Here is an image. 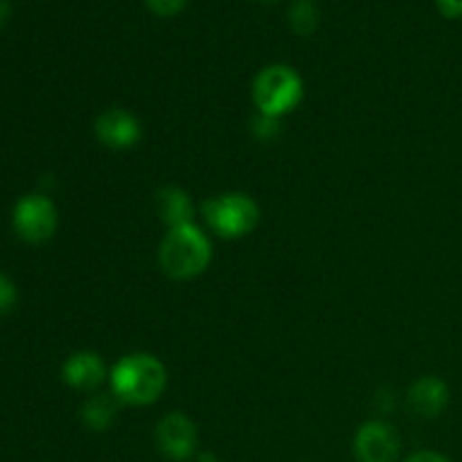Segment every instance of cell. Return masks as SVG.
<instances>
[{
  "mask_svg": "<svg viewBox=\"0 0 462 462\" xmlns=\"http://www.w3.org/2000/svg\"><path fill=\"white\" fill-rule=\"evenodd\" d=\"M262 3H273V0H262Z\"/></svg>",
  "mask_w": 462,
  "mask_h": 462,
  "instance_id": "cell-20",
  "label": "cell"
},
{
  "mask_svg": "<svg viewBox=\"0 0 462 462\" xmlns=\"http://www.w3.org/2000/svg\"><path fill=\"white\" fill-rule=\"evenodd\" d=\"M162 273L174 280H192L212 262V244L194 224L176 226L165 235L158 251Z\"/></svg>",
  "mask_w": 462,
  "mask_h": 462,
  "instance_id": "cell-2",
  "label": "cell"
},
{
  "mask_svg": "<svg viewBox=\"0 0 462 462\" xmlns=\"http://www.w3.org/2000/svg\"><path fill=\"white\" fill-rule=\"evenodd\" d=\"M436 5L445 18H462V0H436Z\"/></svg>",
  "mask_w": 462,
  "mask_h": 462,
  "instance_id": "cell-17",
  "label": "cell"
},
{
  "mask_svg": "<svg viewBox=\"0 0 462 462\" xmlns=\"http://www.w3.org/2000/svg\"><path fill=\"white\" fill-rule=\"evenodd\" d=\"M406 404L418 418H438L449 404V388L438 377H420L406 393Z\"/></svg>",
  "mask_w": 462,
  "mask_h": 462,
  "instance_id": "cell-9",
  "label": "cell"
},
{
  "mask_svg": "<svg viewBox=\"0 0 462 462\" xmlns=\"http://www.w3.org/2000/svg\"><path fill=\"white\" fill-rule=\"evenodd\" d=\"M156 203L158 217H161L170 228L192 224L194 203L185 189L176 188V185H165V188L156 194Z\"/></svg>",
  "mask_w": 462,
  "mask_h": 462,
  "instance_id": "cell-11",
  "label": "cell"
},
{
  "mask_svg": "<svg viewBox=\"0 0 462 462\" xmlns=\"http://www.w3.org/2000/svg\"><path fill=\"white\" fill-rule=\"evenodd\" d=\"M14 302H16V289H14L12 280L0 273V314L12 310Z\"/></svg>",
  "mask_w": 462,
  "mask_h": 462,
  "instance_id": "cell-16",
  "label": "cell"
},
{
  "mask_svg": "<svg viewBox=\"0 0 462 462\" xmlns=\"http://www.w3.org/2000/svg\"><path fill=\"white\" fill-rule=\"evenodd\" d=\"M280 125H278V117H269V116H262L255 120V125H253V134L257 135V138L262 140H271L275 138V134H278Z\"/></svg>",
  "mask_w": 462,
  "mask_h": 462,
  "instance_id": "cell-15",
  "label": "cell"
},
{
  "mask_svg": "<svg viewBox=\"0 0 462 462\" xmlns=\"http://www.w3.org/2000/svg\"><path fill=\"white\" fill-rule=\"evenodd\" d=\"M302 95H305V86H302L300 75L282 63L262 68L253 81V99L262 116H287L300 104Z\"/></svg>",
  "mask_w": 462,
  "mask_h": 462,
  "instance_id": "cell-3",
  "label": "cell"
},
{
  "mask_svg": "<svg viewBox=\"0 0 462 462\" xmlns=\"http://www.w3.org/2000/svg\"><path fill=\"white\" fill-rule=\"evenodd\" d=\"M116 413L117 406L116 402H113V397L95 395L90 397L84 404V409H81V420H84L86 427L93 429V431H104V429H108L113 424Z\"/></svg>",
  "mask_w": 462,
  "mask_h": 462,
  "instance_id": "cell-12",
  "label": "cell"
},
{
  "mask_svg": "<svg viewBox=\"0 0 462 462\" xmlns=\"http://www.w3.org/2000/svg\"><path fill=\"white\" fill-rule=\"evenodd\" d=\"M95 135L102 144L111 149H129L143 135V126H140L138 117L134 113L125 111V108H106L95 120Z\"/></svg>",
  "mask_w": 462,
  "mask_h": 462,
  "instance_id": "cell-8",
  "label": "cell"
},
{
  "mask_svg": "<svg viewBox=\"0 0 462 462\" xmlns=\"http://www.w3.org/2000/svg\"><path fill=\"white\" fill-rule=\"evenodd\" d=\"M355 456L359 462H395L400 456V438L386 422L364 424L355 436Z\"/></svg>",
  "mask_w": 462,
  "mask_h": 462,
  "instance_id": "cell-7",
  "label": "cell"
},
{
  "mask_svg": "<svg viewBox=\"0 0 462 462\" xmlns=\"http://www.w3.org/2000/svg\"><path fill=\"white\" fill-rule=\"evenodd\" d=\"M156 16H176L188 7L189 0H144Z\"/></svg>",
  "mask_w": 462,
  "mask_h": 462,
  "instance_id": "cell-14",
  "label": "cell"
},
{
  "mask_svg": "<svg viewBox=\"0 0 462 462\" xmlns=\"http://www.w3.org/2000/svg\"><path fill=\"white\" fill-rule=\"evenodd\" d=\"M203 217L215 235L224 239H239L255 230L260 221V208L248 194L228 192L208 199L203 203Z\"/></svg>",
  "mask_w": 462,
  "mask_h": 462,
  "instance_id": "cell-4",
  "label": "cell"
},
{
  "mask_svg": "<svg viewBox=\"0 0 462 462\" xmlns=\"http://www.w3.org/2000/svg\"><path fill=\"white\" fill-rule=\"evenodd\" d=\"M320 12L316 7L314 0H296L289 9V23H291V30L300 36L314 34L316 27H319Z\"/></svg>",
  "mask_w": 462,
  "mask_h": 462,
  "instance_id": "cell-13",
  "label": "cell"
},
{
  "mask_svg": "<svg viewBox=\"0 0 462 462\" xmlns=\"http://www.w3.org/2000/svg\"><path fill=\"white\" fill-rule=\"evenodd\" d=\"M404 462H451V460L445 458L442 454H436V451H418V454L409 456Z\"/></svg>",
  "mask_w": 462,
  "mask_h": 462,
  "instance_id": "cell-18",
  "label": "cell"
},
{
  "mask_svg": "<svg viewBox=\"0 0 462 462\" xmlns=\"http://www.w3.org/2000/svg\"><path fill=\"white\" fill-rule=\"evenodd\" d=\"M104 379H106V365H104L102 356L95 352H75L63 364V382L77 391H93V388L102 386Z\"/></svg>",
  "mask_w": 462,
  "mask_h": 462,
  "instance_id": "cell-10",
  "label": "cell"
},
{
  "mask_svg": "<svg viewBox=\"0 0 462 462\" xmlns=\"http://www.w3.org/2000/svg\"><path fill=\"white\" fill-rule=\"evenodd\" d=\"M167 386V370L153 355L134 352L122 356L111 370L113 395L131 406L153 404Z\"/></svg>",
  "mask_w": 462,
  "mask_h": 462,
  "instance_id": "cell-1",
  "label": "cell"
},
{
  "mask_svg": "<svg viewBox=\"0 0 462 462\" xmlns=\"http://www.w3.org/2000/svg\"><path fill=\"white\" fill-rule=\"evenodd\" d=\"M7 16H9V5L5 3V0H0V25H3Z\"/></svg>",
  "mask_w": 462,
  "mask_h": 462,
  "instance_id": "cell-19",
  "label": "cell"
},
{
  "mask_svg": "<svg viewBox=\"0 0 462 462\" xmlns=\"http://www.w3.org/2000/svg\"><path fill=\"white\" fill-rule=\"evenodd\" d=\"M199 433L183 413H167L156 427V445L170 460H188L197 451Z\"/></svg>",
  "mask_w": 462,
  "mask_h": 462,
  "instance_id": "cell-6",
  "label": "cell"
},
{
  "mask_svg": "<svg viewBox=\"0 0 462 462\" xmlns=\"http://www.w3.org/2000/svg\"><path fill=\"white\" fill-rule=\"evenodd\" d=\"M57 208L43 194H27L14 208V228L25 242H48L57 230Z\"/></svg>",
  "mask_w": 462,
  "mask_h": 462,
  "instance_id": "cell-5",
  "label": "cell"
}]
</instances>
